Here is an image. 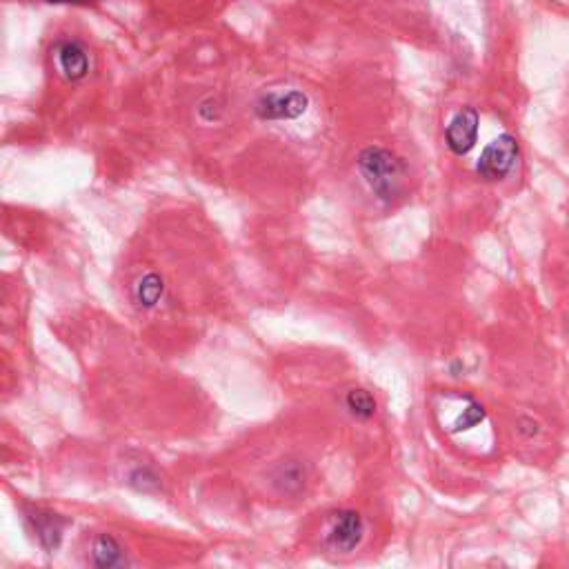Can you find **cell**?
<instances>
[{
    "instance_id": "obj_1",
    "label": "cell",
    "mask_w": 569,
    "mask_h": 569,
    "mask_svg": "<svg viewBox=\"0 0 569 569\" xmlns=\"http://www.w3.org/2000/svg\"><path fill=\"white\" fill-rule=\"evenodd\" d=\"M358 169L369 189L383 203H396L405 194L407 167L394 152L385 147H367L358 154Z\"/></svg>"
},
{
    "instance_id": "obj_13",
    "label": "cell",
    "mask_w": 569,
    "mask_h": 569,
    "mask_svg": "<svg viewBox=\"0 0 569 569\" xmlns=\"http://www.w3.org/2000/svg\"><path fill=\"white\" fill-rule=\"evenodd\" d=\"M132 485L141 492H152L158 487V476L149 472V469H136L132 474Z\"/></svg>"
},
{
    "instance_id": "obj_3",
    "label": "cell",
    "mask_w": 569,
    "mask_h": 569,
    "mask_svg": "<svg viewBox=\"0 0 569 569\" xmlns=\"http://www.w3.org/2000/svg\"><path fill=\"white\" fill-rule=\"evenodd\" d=\"M309 101L303 92L289 89V92H269L256 103V114L263 121H294L303 116Z\"/></svg>"
},
{
    "instance_id": "obj_11",
    "label": "cell",
    "mask_w": 569,
    "mask_h": 569,
    "mask_svg": "<svg viewBox=\"0 0 569 569\" xmlns=\"http://www.w3.org/2000/svg\"><path fill=\"white\" fill-rule=\"evenodd\" d=\"M134 296L141 307H154L163 296V278L158 274L143 276L134 289Z\"/></svg>"
},
{
    "instance_id": "obj_6",
    "label": "cell",
    "mask_w": 569,
    "mask_h": 569,
    "mask_svg": "<svg viewBox=\"0 0 569 569\" xmlns=\"http://www.w3.org/2000/svg\"><path fill=\"white\" fill-rule=\"evenodd\" d=\"M56 63L67 81L78 83L89 74L87 49L78 41H65L56 47Z\"/></svg>"
},
{
    "instance_id": "obj_4",
    "label": "cell",
    "mask_w": 569,
    "mask_h": 569,
    "mask_svg": "<svg viewBox=\"0 0 569 569\" xmlns=\"http://www.w3.org/2000/svg\"><path fill=\"white\" fill-rule=\"evenodd\" d=\"M478 112L474 107H463L445 129V143L449 152L456 156H465L474 149L478 138Z\"/></svg>"
},
{
    "instance_id": "obj_12",
    "label": "cell",
    "mask_w": 569,
    "mask_h": 569,
    "mask_svg": "<svg viewBox=\"0 0 569 569\" xmlns=\"http://www.w3.org/2000/svg\"><path fill=\"white\" fill-rule=\"evenodd\" d=\"M485 421V409L481 403L469 401V405L463 409V414L456 418L454 423V432H465V429H472L478 423Z\"/></svg>"
},
{
    "instance_id": "obj_15",
    "label": "cell",
    "mask_w": 569,
    "mask_h": 569,
    "mask_svg": "<svg viewBox=\"0 0 569 569\" xmlns=\"http://www.w3.org/2000/svg\"><path fill=\"white\" fill-rule=\"evenodd\" d=\"M45 3H52V5H83V3H89V0H45Z\"/></svg>"
},
{
    "instance_id": "obj_9",
    "label": "cell",
    "mask_w": 569,
    "mask_h": 569,
    "mask_svg": "<svg viewBox=\"0 0 569 569\" xmlns=\"http://www.w3.org/2000/svg\"><path fill=\"white\" fill-rule=\"evenodd\" d=\"M94 563L98 567H123L127 565V558L121 543L114 536L101 534L94 543Z\"/></svg>"
},
{
    "instance_id": "obj_14",
    "label": "cell",
    "mask_w": 569,
    "mask_h": 569,
    "mask_svg": "<svg viewBox=\"0 0 569 569\" xmlns=\"http://www.w3.org/2000/svg\"><path fill=\"white\" fill-rule=\"evenodd\" d=\"M521 425H523V427H518V429H521L523 434H527V436H534V434H538V423H534L532 418H523Z\"/></svg>"
},
{
    "instance_id": "obj_2",
    "label": "cell",
    "mask_w": 569,
    "mask_h": 569,
    "mask_svg": "<svg viewBox=\"0 0 569 569\" xmlns=\"http://www.w3.org/2000/svg\"><path fill=\"white\" fill-rule=\"evenodd\" d=\"M516 158H518L516 138L512 134H501L483 149L481 161L476 163V172L487 183L503 181V178L514 169Z\"/></svg>"
},
{
    "instance_id": "obj_8",
    "label": "cell",
    "mask_w": 569,
    "mask_h": 569,
    "mask_svg": "<svg viewBox=\"0 0 569 569\" xmlns=\"http://www.w3.org/2000/svg\"><path fill=\"white\" fill-rule=\"evenodd\" d=\"M272 485L285 496H294L305 487V469L296 461H285L274 469Z\"/></svg>"
},
{
    "instance_id": "obj_7",
    "label": "cell",
    "mask_w": 569,
    "mask_h": 569,
    "mask_svg": "<svg viewBox=\"0 0 569 569\" xmlns=\"http://www.w3.org/2000/svg\"><path fill=\"white\" fill-rule=\"evenodd\" d=\"M29 521H32L38 541H41L45 549H56L61 545L63 527H65L63 518H58L52 512H41V509H36V512L29 514Z\"/></svg>"
},
{
    "instance_id": "obj_5",
    "label": "cell",
    "mask_w": 569,
    "mask_h": 569,
    "mask_svg": "<svg viewBox=\"0 0 569 569\" xmlns=\"http://www.w3.org/2000/svg\"><path fill=\"white\" fill-rule=\"evenodd\" d=\"M365 536V523L363 516L354 512V509H345V512H338L329 527L327 543L336 552H354V549L361 545Z\"/></svg>"
},
{
    "instance_id": "obj_10",
    "label": "cell",
    "mask_w": 569,
    "mask_h": 569,
    "mask_svg": "<svg viewBox=\"0 0 569 569\" xmlns=\"http://www.w3.org/2000/svg\"><path fill=\"white\" fill-rule=\"evenodd\" d=\"M347 412L358 421H369L376 414V398L367 389H352L345 398Z\"/></svg>"
}]
</instances>
